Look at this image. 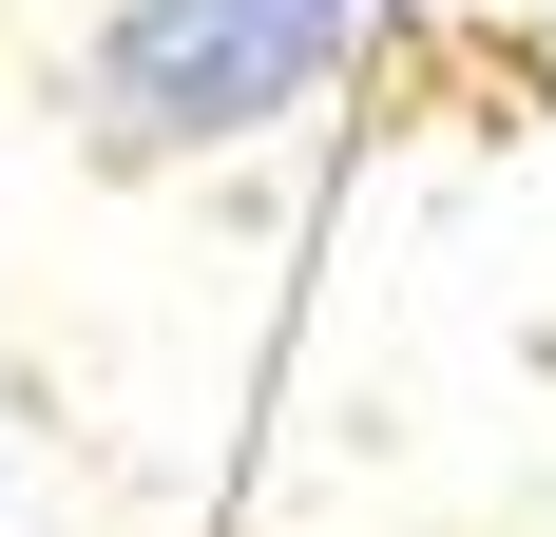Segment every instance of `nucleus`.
I'll return each instance as SVG.
<instances>
[{
	"instance_id": "nucleus-1",
	"label": "nucleus",
	"mask_w": 556,
	"mask_h": 537,
	"mask_svg": "<svg viewBox=\"0 0 556 537\" xmlns=\"http://www.w3.org/2000/svg\"><path fill=\"white\" fill-rule=\"evenodd\" d=\"M365 39V0H115L97 20V154L154 173V154H230L307 115Z\"/></svg>"
}]
</instances>
